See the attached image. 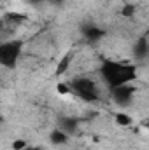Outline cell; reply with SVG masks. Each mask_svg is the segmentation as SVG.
<instances>
[{"label": "cell", "instance_id": "obj_3", "mask_svg": "<svg viewBox=\"0 0 149 150\" xmlns=\"http://www.w3.org/2000/svg\"><path fill=\"white\" fill-rule=\"evenodd\" d=\"M2 122H4V117H2V113H0V124H2Z\"/></svg>", "mask_w": 149, "mask_h": 150}, {"label": "cell", "instance_id": "obj_2", "mask_svg": "<svg viewBox=\"0 0 149 150\" xmlns=\"http://www.w3.org/2000/svg\"><path fill=\"white\" fill-rule=\"evenodd\" d=\"M133 122H135V119L128 112H117L114 115V124L119 126V127H132Z\"/></svg>", "mask_w": 149, "mask_h": 150}, {"label": "cell", "instance_id": "obj_1", "mask_svg": "<svg viewBox=\"0 0 149 150\" xmlns=\"http://www.w3.org/2000/svg\"><path fill=\"white\" fill-rule=\"evenodd\" d=\"M23 40L18 37H11L0 40V65L5 68H14L23 61Z\"/></svg>", "mask_w": 149, "mask_h": 150}]
</instances>
